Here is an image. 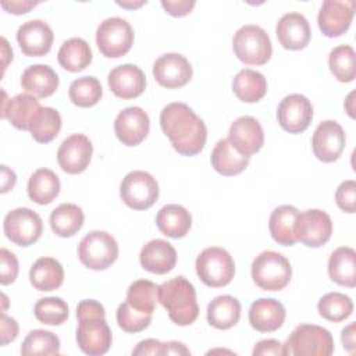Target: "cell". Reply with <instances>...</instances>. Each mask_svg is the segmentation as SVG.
Masks as SVG:
<instances>
[{"mask_svg": "<svg viewBox=\"0 0 356 356\" xmlns=\"http://www.w3.org/2000/svg\"><path fill=\"white\" fill-rule=\"evenodd\" d=\"M160 125L172 147L182 156H195L206 145L207 128L185 103L167 104L160 113Z\"/></svg>", "mask_w": 356, "mask_h": 356, "instance_id": "6da1fadb", "label": "cell"}, {"mask_svg": "<svg viewBox=\"0 0 356 356\" xmlns=\"http://www.w3.org/2000/svg\"><path fill=\"white\" fill-rule=\"evenodd\" d=\"M76 342L89 356H102L110 350L113 335L106 321V312L95 299L81 300L76 306Z\"/></svg>", "mask_w": 356, "mask_h": 356, "instance_id": "7a4b0ae2", "label": "cell"}, {"mask_svg": "<svg viewBox=\"0 0 356 356\" xmlns=\"http://www.w3.org/2000/svg\"><path fill=\"white\" fill-rule=\"evenodd\" d=\"M159 302L177 325H189L199 316L195 286L182 275L159 285Z\"/></svg>", "mask_w": 356, "mask_h": 356, "instance_id": "3957f363", "label": "cell"}, {"mask_svg": "<svg viewBox=\"0 0 356 356\" xmlns=\"http://www.w3.org/2000/svg\"><path fill=\"white\" fill-rule=\"evenodd\" d=\"M334 339L327 328L316 324H300L282 345L285 356H330Z\"/></svg>", "mask_w": 356, "mask_h": 356, "instance_id": "277c9868", "label": "cell"}, {"mask_svg": "<svg viewBox=\"0 0 356 356\" xmlns=\"http://www.w3.org/2000/svg\"><path fill=\"white\" fill-rule=\"evenodd\" d=\"M292 277L289 260L278 252L264 250L252 263V278L263 291H281Z\"/></svg>", "mask_w": 356, "mask_h": 356, "instance_id": "5b68a950", "label": "cell"}, {"mask_svg": "<svg viewBox=\"0 0 356 356\" xmlns=\"http://www.w3.org/2000/svg\"><path fill=\"white\" fill-rule=\"evenodd\" d=\"M232 49L238 60L248 65H263L270 60L273 53L267 32L253 24L243 25L235 32Z\"/></svg>", "mask_w": 356, "mask_h": 356, "instance_id": "8992f818", "label": "cell"}, {"mask_svg": "<svg viewBox=\"0 0 356 356\" xmlns=\"http://www.w3.org/2000/svg\"><path fill=\"white\" fill-rule=\"evenodd\" d=\"M195 267L200 281L211 288L228 285L235 275L232 256L220 246H211L202 250L196 259Z\"/></svg>", "mask_w": 356, "mask_h": 356, "instance_id": "52a82bcc", "label": "cell"}, {"mask_svg": "<svg viewBox=\"0 0 356 356\" xmlns=\"http://www.w3.org/2000/svg\"><path fill=\"white\" fill-rule=\"evenodd\" d=\"M78 257L90 270H106L118 257V243L106 231H90L78 245Z\"/></svg>", "mask_w": 356, "mask_h": 356, "instance_id": "ba28073f", "label": "cell"}, {"mask_svg": "<svg viewBox=\"0 0 356 356\" xmlns=\"http://www.w3.org/2000/svg\"><path fill=\"white\" fill-rule=\"evenodd\" d=\"M96 44L104 57H122L134 44V29L124 18H107L97 26Z\"/></svg>", "mask_w": 356, "mask_h": 356, "instance_id": "9c48e42d", "label": "cell"}, {"mask_svg": "<svg viewBox=\"0 0 356 356\" xmlns=\"http://www.w3.org/2000/svg\"><path fill=\"white\" fill-rule=\"evenodd\" d=\"M120 196L128 207L134 210H146L159 199V184L152 174L135 170L122 178Z\"/></svg>", "mask_w": 356, "mask_h": 356, "instance_id": "30bf717a", "label": "cell"}, {"mask_svg": "<svg viewBox=\"0 0 356 356\" xmlns=\"http://www.w3.org/2000/svg\"><path fill=\"white\" fill-rule=\"evenodd\" d=\"M3 228L13 243L25 248L40 238L43 222L36 211L28 207H18L6 214Z\"/></svg>", "mask_w": 356, "mask_h": 356, "instance_id": "8fae6325", "label": "cell"}, {"mask_svg": "<svg viewBox=\"0 0 356 356\" xmlns=\"http://www.w3.org/2000/svg\"><path fill=\"white\" fill-rule=\"evenodd\" d=\"M332 234L331 217L318 209L299 213L295 222V238L309 248L325 245Z\"/></svg>", "mask_w": 356, "mask_h": 356, "instance_id": "7c38bea8", "label": "cell"}, {"mask_svg": "<svg viewBox=\"0 0 356 356\" xmlns=\"http://www.w3.org/2000/svg\"><path fill=\"white\" fill-rule=\"evenodd\" d=\"M277 118L284 131L300 134L309 128L313 120V106L310 100L300 93L288 95L278 104Z\"/></svg>", "mask_w": 356, "mask_h": 356, "instance_id": "4fadbf2b", "label": "cell"}, {"mask_svg": "<svg viewBox=\"0 0 356 356\" xmlns=\"http://www.w3.org/2000/svg\"><path fill=\"white\" fill-rule=\"evenodd\" d=\"M346 138L342 127L332 120L320 122L312 138L314 156L323 163H332L339 159L345 149Z\"/></svg>", "mask_w": 356, "mask_h": 356, "instance_id": "5bb4252c", "label": "cell"}, {"mask_svg": "<svg viewBox=\"0 0 356 356\" xmlns=\"http://www.w3.org/2000/svg\"><path fill=\"white\" fill-rule=\"evenodd\" d=\"M355 15V1L325 0L317 15V24L327 38H338L345 33Z\"/></svg>", "mask_w": 356, "mask_h": 356, "instance_id": "9a60e30c", "label": "cell"}, {"mask_svg": "<svg viewBox=\"0 0 356 356\" xmlns=\"http://www.w3.org/2000/svg\"><path fill=\"white\" fill-rule=\"evenodd\" d=\"M192 65L179 53H165L153 64V76L157 83L167 89L185 86L192 78Z\"/></svg>", "mask_w": 356, "mask_h": 356, "instance_id": "2e32d148", "label": "cell"}, {"mask_svg": "<svg viewBox=\"0 0 356 356\" xmlns=\"http://www.w3.org/2000/svg\"><path fill=\"white\" fill-rule=\"evenodd\" d=\"M93 153L92 142L82 134H72L58 147L57 161L67 174H79L85 171L90 163Z\"/></svg>", "mask_w": 356, "mask_h": 356, "instance_id": "e0dca14e", "label": "cell"}, {"mask_svg": "<svg viewBox=\"0 0 356 356\" xmlns=\"http://www.w3.org/2000/svg\"><path fill=\"white\" fill-rule=\"evenodd\" d=\"M150 129V120L140 107H127L118 113L114 121V132L125 146H136L145 140Z\"/></svg>", "mask_w": 356, "mask_h": 356, "instance_id": "ac0fdd59", "label": "cell"}, {"mask_svg": "<svg viewBox=\"0 0 356 356\" xmlns=\"http://www.w3.org/2000/svg\"><path fill=\"white\" fill-rule=\"evenodd\" d=\"M227 139L236 152L250 157L253 153H257L263 147L264 132L256 118L243 115L231 124Z\"/></svg>", "mask_w": 356, "mask_h": 356, "instance_id": "d6986e66", "label": "cell"}, {"mask_svg": "<svg viewBox=\"0 0 356 356\" xmlns=\"http://www.w3.org/2000/svg\"><path fill=\"white\" fill-rule=\"evenodd\" d=\"M53 31L42 19L24 22L17 31V42L22 53L28 57H40L50 51L53 44Z\"/></svg>", "mask_w": 356, "mask_h": 356, "instance_id": "ffe728a7", "label": "cell"}, {"mask_svg": "<svg viewBox=\"0 0 356 356\" xmlns=\"http://www.w3.org/2000/svg\"><path fill=\"white\" fill-rule=\"evenodd\" d=\"M275 35L284 49L302 50L309 44L312 31L309 21L303 14L286 13L278 19Z\"/></svg>", "mask_w": 356, "mask_h": 356, "instance_id": "44dd1931", "label": "cell"}, {"mask_svg": "<svg viewBox=\"0 0 356 356\" xmlns=\"http://www.w3.org/2000/svg\"><path fill=\"white\" fill-rule=\"evenodd\" d=\"M110 90L120 99H135L140 96L146 88V76L135 64H122L108 74Z\"/></svg>", "mask_w": 356, "mask_h": 356, "instance_id": "7402d4cb", "label": "cell"}, {"mask_svg": "<svg viewBox=\"0 0 356 356\" xmlns=\"http://www.w3.org/2000/svg\"><path fill=\"white\" fill-rule=\"evenodd\" d=\"M1 100V118L10 121V124L21 131H29V125L35 114L42 107L39 100L28 93L15 95L11 99H7L6 92L3 90Z\"/></svg>", "mask_w": 356, "mask_h": 356, "instance_id": "603a6c76", "label": "cell"}, {"mask_svg": "<svg viewBox=\"0 0 356 356\" xmlns=\"http://www.w3.org/2000/svg\"><path fill=\"white\" fill-rule=\"evenodd\" d=\"M140 266L153 274H167L177 264L175 248L164 239H152L139 253Z\"/></svg>", "mask_w": 356, "mask_h": 356, "instance_id": "cb8c5ba5", "label": "cell"}, {"mask_svg": "<svg viewBox=\"0 0 356 356\" xmlns=\"http://www.w3.org/2000/svg\"><path fill=\"white\" fill-rule=\"evenodd\" d=\"M285 307L273 298H260L250 305L249 323L259 332L277 331L285 321Z\"/></svg>", "mask_w": 356, "mask_h": 356, "instance_id": "d4e9b609", "label": "cell"}, {"mask_svg": "<svg viewBox=\"0 0 356 356\" xmlns=\"http://www.w3.org/2000/svg\"><path fill=\"white\" fill-rule=\"evenodd\" d=\"M58 75L46 64L29 65L21 75V86L36 97H49L58 88Z\"/></svg>", "mask_w": 356, "mask_h": 356, "instance_id": "484cf974", "label": "cell"}, {"mask_svg": "<svg viewBox=\"0 0 356 356\" xmlns=\"http://www.w3.org/2000/svg\"><path fill=\"white\" fill-rule=\"evenodd\" d=\"M156 224L163 235L178 239L184 238L189 232L192 217L184 206L172 203L165 204L159 210L156 216Z\"/></svg>", "mask_w": 356, "mask_h": 356, "instance_id": "4316f807", "label": "cell"}, {"mask_svg": "<svg viewBox=\"0 0 356 356\" xmlns=\"http://www.w3.org/2000/svg\"><path fill=\"white\" fill-rule=\"evenodd\" d=\"M330 278L341 285L353 288L356 285V252L349 246L337 248L328 260Z\"/></svg>", "mask_w": 356, "mask_h": 356, "instance_id": "83f0119b", "label": "cell"}, {"mask_svg": "<svg viewBox=\"0 0 356 356\" xmlns=\"http://www.w3.org/2000/svg\"><path fill=\"white\" fill-rule=\"evenodd\" d=\"M29 281L38 291H54L64 282V268L53 257H40L31 267Z\"/></svg>", "mask_w": 356, "mask_h": 356, "instance_id": "f1b7e54d", "label": "cell"}, {"mask_svg": "<svg viewBox=\"0 0 356 356\" xmlns=\"http://www.w3.org/2000/svg\"><path fill=\"white\" fill-rule=\"evenodd\" d=\"M298 214L299 210L291 204H282L273 210L268 221V229L277 243L282 246L295 245V222Z\"/></svg>", "mask_w": 356, "mask_h": 356, "instance_id": "f546056e", "label": "cell"}, {"mask_svg": "<svg viewBox=\"0 0 356 356\" xmlns=\"http://www.w3.org/2000/svg\"><path fill=\"white\" fill-rule=\"evenodd\" d=\"M207 321L217 330H228L241 318V303L231 295L216 296L207 306Z\"/></svg>", "mask_w": 356, "mask_h": 356, "instance_id": "4dcf8cb0", "label": "cell"}, {"mask_svg": "<svg viewBox=\"0 0 356 356\" xmlns=\"http://www.w3.org/2000/svg\"><path fill=\"white\" fill-rule=\"evenodd\" d=\"M248 164L249 157L236 152L228 139L218 140L211 152V165L221 175H238L248 167Z\"/></svg>", "mask_w": 356, "mask_h": 356, "instance_id": "1f68e13d", "label": "cell"}, {"mask_svg": "<svg viewBox=\"0 0 356 356\" xmlns=\"http://www.w3.org/2000/svg\"><path fill=\"white\" fill-rule=\"evenodd\" d=\"M232 90L241 102L256 103L264 97L267 92V81L261 72L243 68L235 75Z\"/></svg>", "mask_w": 356, "mask_h": 356, "instance_id": "d6a6232c", "label": "cell"}, {"mask_svg": "<svg viewBox=\"0 0 356 356\" xmlns=\"http://www.w3.org/2000/svg\"><path fill=\"white\" fill-rule=\"evenodd\" d=\"M28 196L38 204L51 203L60 193V179L49 168L36 170L28 181Z\"/></svg>", "mask_w": 356, "mask_h": 356, "instance_id": "836d02e7", "label": "cell"}, {"mask_svg": "<svg viewBox=\"0 0 356 356\" xmlns=\"http://www.w3.org/2000/svg\"><path fill=\"white\" fill-rule=\"evenodd\" d=\"M57 60L64 70L79 72L92 63L90 46L82 38H71L61 44L57 53Z\"/></svg>", "mask_w": 356, "mask_h": 356, "instance_id": "e575fe53", "label": "cell"}, {"mask_svg": "<svg viewBox=\"0 0 356 356\" xmlns=\"http://www.w3.org/2000/svg\"><path fill=\"white\" fill-rule=\"evenodd\" d=\"M83 220L85 216L79 206L74 203H61L50 214V227L56 235L70 238L82 228Z\"/></svg>", "mask_w": 356, "mask_h": 356, "instance_id": "d590c367", "label": "cell"}, {"mask_svg": "<svg viewBox=\"0 0 356 356\" xmlns=\"http://www.w3.org/2000/svg\"><path fill=\"white\" fill-rule=\"evenodd\" d=\"M61 129V115L53 107H40L35 114L29 132L32 138L39 143L51 142Z\"/></svg>", "mask_w": 356, "mask_h": 356, "instance_id": "8d00e7d4", "label": "cell"}, {"mask_svg": "<svg viewBox=\"0 0 356 356\" xmlns=\"http://www.w3.org/2000/svg\"><path fill=\"white\" fill-rule=\"evenodd\" d=\"M159 300V285L149 280L134 281L127 291V302L138 312L153 314Z\"/></svg>", "mask_w": 356, "mask_h": 356, "instance_id": "74e56055", "label": "cell"}, {"mask_svg": "<svg viewBox=\"0 0 356 356\" xmlns=\"http://www.w3.org/2000/svg\"><path fill=\"white\" fill-rule=\"evenodd\" d=\"M328 65L339 82H352L356 76V54L353 47L349 44L334 47L328 56Z\"/></svg>", "mask_w": 356, "mask_h": 356, "instance_id": "f35d334b", "label": "cell"}, {"mask_svg": "<svg viewBox=\"0 0 356 356\" xmlns=\"http://www.w3.org/2000/svg\"><path fill=\"white\" fill-rule=\"evenodd\" d=\"M70 100L78 107H93L103 96V88L95 76H81L71 82Z\"/></svg>", "mask_w": 356, "mask_h": 356, "instance_id": "ab89813d", "label": "cell"}, {"mask_svg": "<svg viewBox=\"0 0 356 356\" xmlns=\"http://www.w3.org/2000/svg\"><path fill=\"white\" fill-rule=\"evenodd\" d=\"M318 314L332 323H339L346 320L353 312L352 299L341 292L325 293L317 305Z\"/></svg>", "mask_w": 356, "mask_h": 356, "instance_id": "60d3db41", "label": "cell"}, {"mask_svg": "<svg viewBox=\"0 0 356 356\" xmlns=\"http://www.w3.org/2000/svg\"><path fill=\"white\" fill-rule=\"evenodd\" d=\"M60 353V339L56 334L46 330L31 331L22 345L21 355H58Z\"/></svg>", "mask_w": 356, "mask_h": 356, "instance_id": "b9f144b4", "label": "cell"}, {"mask_svg": "<svg viewBox=\"0 0 356 356\" xmlns=\"http://www.w3.org/2000/svg\"><path fill=\"white\" fill-rule=\"evenodd\" d=\"M33 313L42 324L60 325L68 318V305L61 298H42L36 302Z\"/></svg>", "mask_w": 356, "mask_h": 356, "instance_id": "7bdbcfd3", "label": "cell"}, {"mask_svg": "<svg viewBox=\"0 0 356 356\" xmlns=\"http://www.w3.org/2000/svg\"><path fill=\"white\" fill-rule=\"evenodd\" d=\"M115 317L120 328L125 332H140L147 328L152 321V314L135 310L127 300L118 306Z\"/></svg>", "mask_w": 356, "mask_h": 356, "instance_id": "ee69618b", "label": "cell"}, {"mask_svg": "<svg viewBox=\"0 0 356 356\" xmlns=\"http://www.w3.org/2000/svg\"><path fill=\"white\" fill-rule=\"evenodd\" d=\"M338 207L345 213H355L356 210V182L348 179L339 184L335 192Z\"/></svg>", "mask_w": 356, "mask_h": 356, "instance_id": "f6af8a7d", "label": "cell"}, {"mask_svg": "<svg viewBox=\"0 0 356 356\" xmlns=\"http://www.w3.org/2000/svg\"><path fill=\"white\" fill-rule=\"evenodd\" d=\"M0 282L1 285H10L15 281L18 275V259L17 256L6 248L0 250Z\"/></svg>", "mask_w": 356, "mask_h": 356, "instance_id": "bcb514c9", "label": "cell"}, {"mask_svg": "<svg viewBox=\"0 0 356 356\" xmlns=\"http://www.w3.org/2000/svg\"><path fill=\"white\" fill-rule=\"evenodd\" d=\"M134 356H145V355H165V342H160L157 339L149 338L145 341H140L136 348L132 350Z\"/></svg>", "mask_w": 356, "mask_h": 356, "instance_id": "7dc6e473", "label": "cell"}, {"mask_svg": "<svg viewBox=\"0 0 356 356\" xmlns=\"http://www.w3.org/2000/svg\"><path fill=\"white\" fill-rule=\"evenodd\" d=\"M195 0H161L163 8L172 17H184L195 7Z\"/></svg>", "mask_w": 356, "mask_h": 356, "instance_id": "c3c4849f", "label": "cell"}, {"mask_svg": "<svg viewBox=\"0 0 356 356\" xmlns=\"http://www.w3.org/2000/svg\"><path fill=\"white\" fill-rule=\"evenodd\" d=\"M0 330H1V346H6L8 342H13L18 335L17 321L14 318L8 317L4 312L1 313Z\"/></svg>", "mask_w": 356, "mask_h": 356, "instance_id": "681fc988", "label": "cell"}, {"mask_svg": "<svg viewBox=\"0 0 356 356\" xmlns=\"http://www.w3.org/2000/svg\"><path fill=\"white\" fill-rule=\"evenodd\" d=\"M254 356H280L282 355V343L277 339H261L253 348Z\"/></svg>", "mask_w": 356, "mask_h": 356, "instance_id": "f907efd6", "label": "cell"}, {"mask_svg": "<svg viewBox=\"0 0 356 356\" xmlns=\"http://www.w3.org/2000/svg\"><path fill=\"white\" fill-rule=\"evenodd\" d=\"M35 6H38L36 1H28V0H22V1H1V7L7 13L15 14V15L26 14Z\"/></svg>", "mask_w": 356, "mask_h": 356, "instance_id": "816d5d0a", "label": "cell"}, {"mask_svg": "<svg viewBox=\"0 0 356 356\" xmlns=\"http://www.w3.org/2000/svg\"><path fill=\"white\" fill-rule=\"evenodd\" d=\"M341 339H342L343 348H345L350 355H353V353H355V323H350L348 327H345V328L342 330Z\"/></svg>", "mask_w": 356, "mask_h": 356, "instance_id": "f5cc1de1", "label": "cell"}, {"mask_svg": "<svg viewBox=\"0 0 356 356\" xmlns=\"http://www.w3.org/2000/svg\"><path fill=\"white\" fill-rule=\"evenodd\" d=\"M15 181H17L15 172L3 164L1 165V193H6L10 189H13L15 185Z\"/></svg>", "mask_w": 356, "mask_h": 356, "instance_id": "db71d44e", "label": "cell"}, {"mask_svg": "<svg viewBox=\"0 0 356 356\" xmlns=\"http://www.w3.org/2000/svg\"><path fill=\"white\" fill-rule=\"evenodd\" d=\"M165 355H191L189 349L182 343L177 341L165 342Z\"/></svg>", "mask_w": 356, "mask_h": 356, "instance_id": "11a10c76", "label": "cell"}, {"mask_svg": "<svg viewBox=\"0 0 356 356\" xmlns=\"http://www.w3.org/2000/svg\"><path fill=\"white\" fill-rule=\"evenodd\" d=\"M1 54H3V71H4L8 64V60H13V50L10 49L6 38H1Z\"/></svg>", "mask_w": 356, "mask_h": 356, "instance_id": "9f6ffc18", "label": "cell"}, {"mask_svg": "<svg viewBox=\"0 0 356 356\" xmlns=\"http://www.w3.org/2000/svg\"><path fill=\"white\" fill-rule=\"evenodd\" d=\"M353 96H355V92H350L349 95H348V97H346V100H345V108H346V111H348V114L352 117V118H355V107H353Z\"/></svg>", "mask_w": 356, "mask_h": 356, "instance_id": "6f0895ef", "label": "cell"}, {"mask_svg": "<svg viewBox=\"0 0 356 356\" xmlns=\"http://www.w3.org/2000/svg\"><path fill=\"white\" fill-rule=\"evenodd\" d=\"M117 4L120 7H124V8H138L143 4H146V0H142V1H117Z\"/></svg>", "mask_w": 356, "mask_h": 356, "instance_id": "680465c9", "label": "cell"}]
</instances>
